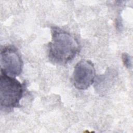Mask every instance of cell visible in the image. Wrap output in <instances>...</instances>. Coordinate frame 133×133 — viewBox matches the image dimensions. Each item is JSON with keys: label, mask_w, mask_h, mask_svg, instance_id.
Returning a JSON list of instances; mask_svg holds the SVG:
<instances>
[{"label": "cell", "mask_w": 133, "mask_h": 133, "mask_svg": "<svg viewBox=\"0 0 133 133\" xmlns=\"http://www.w3.org/2000/svg\"><path fill=\"white\" fill-rule=\"evenodd\" d=\"M23 63L17 49L14 46L4 47L1 51V73L16 77L22 72Z\"/></svg>", "instance_id": "cell-3"}, {"label": "cell", "mask_w": 133, "mask_h": 133, "mask_svg": "<svg viewBox=\"0 0 133 133\" xmlns=\"http://www.w3.org/2000/svg\"><path fill=\"white\" fill-rule=\"evenodd\" d=\"M51 41L48 45V55L52 62L64 64L78 54L80 45L74 35L56 26L51 28Z\"/></svg>", "instance_id": "cell-1"}, {"label": "cell", "mask_w": 133, "mask_h": 133, "mask_svg": "<svg viewBox=\"0 0 133 133\" xmlns=\"http://www.w3.org/2000/svg\"><path fill=\"white\" fill-rule=\"evenodd\" d=\"M25 89L24 84H21L16 77L1 74L0 103L1 108L12 109L20 107V101Z\"/></svg>", "instance_id": "cell-2"}, {"label": "cell", "mask_w": 133, "mask_h": 133, "mask_svg": "<svg viewBox=\"0 0 133 133\" xmlns=\"http://www.w3.org/2000/svg\"><path fill=\"white\" fill-rule=\"evenodd\" d=\"M122 60L124 65L128 68L131 67V59L129 55L126 53H124L122 55Z\"/></svg>", "instance_id": "cell-5"}, {"label": "cell", "mask_w": 133, "mask_h": 133, "mask_svg": "<svg viewBox=\"0 0 133 133\" xmlns=\"http://www.w3.org/2000/svg\"><path fill=\"white\" fill-rule=\"evenodd\" d=\"M95 76V69L92 62L82 60L74 68L73 73L74 86L78 89H86L94 83Z\"/></svg>", "instance_id": "cell-4"}]
</instances>
